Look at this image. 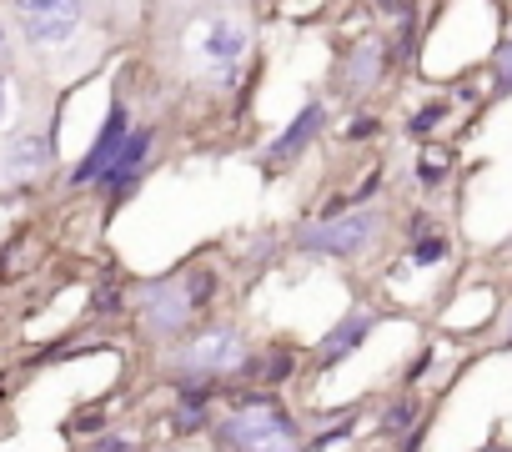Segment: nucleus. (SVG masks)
Instances as JSON below:
<instances>
[{"mask_svg":"<svg viewBox=\"0 0 512 452\" xmlns=\"http://www.w3.org/2000/svg\"><path fill=\"white\" fill-rule=\"evenodd\" d=\"M357 422H337V427H327V432H317L312 442H307V452H322V447H332V442H342L347 432H352Z\"/></svg>","mask_w":512,"mask_h":452,"instance_id":"nucleus-20","label":"nucleus"},{"mask_svg":"<svg viewBox=\"0 0 512 452\" xmlns=\"http://www.w3.org/2000/svg\"><path fill=\"white\" fill-rule=\"evenodd\" d=\"M322 126H327V106H322V101H307V106L292 116V126L267 146V161H272V166H297V161L312 151V141L322 136Z\"/></svg>","mask_w":512,"mask_h":452,"instance_id":"nucleus-8","label":"nucleus"},{"mask_svg":"<svg viewBox=\"0 0 512 452\" xmlns=\"http://www.w3.org/2000/svg\"><path fill=\"white\" fill-rule=\"evenodd\" d=\"M246 367V337L236 327H206L201 337L181 342V352L171 357V372L186 382H221V377H241Z\"/></svg>","mask_w":512,"mask_h":452,"instance_id":"nucleus-3","label":"nucleus"},{"mask_svg":"<svg viewBox=\"0 0 512 452\" xmlns=\"http://www.w3.org/2000/svg\"><path fill=\"white\" fill-rule=\"evenodd\" d=\"M492 91L497 96H512V36L497 46V56H492Z\"/></svg>","mask_w":512,"mask_h":452,"instance_id":"nucleus-19","label":"nucleus"},{"mask_svg":"<svg viewBox=\"0 0 512 452\" xmlns=\"http://www.w3.org/2000/svg\"><path fill=\"white\" fill-rule=\"evenodd\" d=\"M377 327V312L372 307H357V312H347L327 337H322V347H317V367H337L342 357H352L362 342H367V332Z\"/></svg>","mask_w":512,"mask_h":452,"instance_id":"nucleus-12","label":"nucleus"},{"mask_svg":"<svg viewBox=\"0 0 512 452\" xmlns=\"http://www.w3.org/2000/svg\"><path fill=\"white\" fill-rule=\"evenodd\" d=\"M392 66V46L382 36H362L352 51H347V71H342V86L357 96V91H372L382 81V71Z\"/></svg>","mask_w":512,"mask_h":452,"instance_id":"nucleus-11","label":"nucleus"},{"mask_svg":"<svg viewBox=\"0 0 512 452\" xmlns=\"http://www.w3.org/2000/svg\"><path fill=\"white\" fill-rule=\"evenodd\" d=\"M216 442H221V452H307L292 412L272 392L231 402V417L216 427Z\"/></svg>","mask_w":512,"mask_h":452,"instance_id":"nucleus-1","label":"nucleus"},{"mask_svg":"<svg viewBox=\"0 0 512 452\" xmlns=\"http://www.w3.org/2000/svg\"><path fill=\"white\" fill-rule=\"evenodd\" d=\"M482 452H507V447H497V442H487V447H482Z\"/></svg>","mask_w":512,"mask_h":452,"instance_id":"nucleus-26","label":"nucleus"},{"mask_svg":"<svg viewBox=\"0 0 512 452\" xmlns=\"http://www.w3.org/2000/svg\"><path fill=\"white\" fill-rule=\"evenodd\" d=\"M442 121H447V101H427V106L407 121V136H432Z\"/></svg>","mask_w":512,"mask_h":452,"instance_id":"nucleus-17","label":"nucleus"},{"mask_svg":"<svg viewBox=\"0 0 512 452\" xmlns=\"http://www.w3.org/2000/svg\"><path fill=\"white\" fill-rule=\"evenodd\" d=\"M0 121H6V76H0Z\"/></svg>","mask_w":512,"mask_h":452,"instance_id":"nucleus-25","label":"nucleus"},{"mask_svg":"<svg viewBox=\"0 0 512 452\" xmlns=\"http://www.w3.org/2000/svg\"><path fill=\"white\" fill-rule=\"evenodd\" d=\"M292 367H297V357H292V352H272V357H262V367L246 362V367H241V377L272 387V382H287V377H292Z\"/></svg>","mask_w":512,"mask_h":452,"instance_id":"nucleus-14","label":"nucleus"},{"mask_svg":"<svg viewBox=\"0 0 512 452\" xmlns=\"http://www.w3.org/2000/svg\"><path fill=\"white\" fill-rule=\"evenodd\" d=\"M382 211L377 206H357L342 216H317L297 232V252L307 257H362L377 237H382Z\"/></svg>","mask_w":512,"mask_h":452,"instance_id":"nucleus-2","label":"nucleus"},{"mask_svg":"<svg viewBox=\"0 0 512 452\" xmlns=\"http://www.w3.org/2000/svg\"><path fill=\"white\" fill-rule=\"evenodd\" d=\"M51 161H56L51 136L26 131V136H16L6 151H0V181H31V176H41Z\"/></svg>","mask_w":512,"mask_h":452,"instance_id":"nucleus-10","label":"nucleus"},{"mask_svg":"<svg viewBox=\"0 0 512 452\" xmlns=\"http://www.w3.org/2000/svg\"><path fill=\"white\" fill-rule=\"evenodd\" d=\"M136 312H141L146 337H181L201 307H196L186 277H166V282H146L136 292Z\"/></svg>","mask_w":512,"mask_h":452,"instance_id":"nucleus-4","label":"nucleus"},{"mask_svg":"<svg viewBox=\"0 0 512 452\" xmlns=\"http://www.w3.org/2000/svg\"><path fill=\"white\" fill-rule=\"evenodd\" d=\"M0 56H6V31H0Z\"/></svg>","mask_w":512,"mask_h":452,"instance_id":"nucleus-27","label":"nucleus"},{"mask_svg":"<svg viewBox=\"0 0 512 452\" xmlns=\"http://www.w3.org/2000/svg\"><path fill=\"white\" fill-rule=\"evenodd\" d=\"M246 51H251V26L241 16H211L196 36V61L206 71H216L221 86L236 81V66L246 61Z\"/></svg>","mask_w":512,"mask_h":452,"instance_id":"nucleus-5","label":"nucleus"},{"mask_svg":"<svg viewBox=\"0 0 512 452\" xmlns=\"http://www.w3.org/2000/svg\"><path fill=\"white\" fill-rule=\"evenodd\" d=\"M86 452H136V447H131V437H101V442H91Z\"/></svg>","mask_w":512,"mask_h":452,"instance_id":"nucleus-23","label":"nucleus"},{"mask_svg":"<svg viewBox=\"0 0 512 452\" xmlns=\"http://www.w3.org/2000/svg\"><path fill=\"white\" fill-rule=\"evenodd\" d=\"M96 307H101V312L121 307V292H116V287H101V292H96Z\"/></svg>","mask_w":512,"mask_h":452,"instance_id":"nucleus-24","label":"nucleus"},{"mask_svg":"<svg viewBox=\"0 0 512 452\" xmlns=\"http://www.w3.org/2000/svg\"><path fill=\"white\" fill-rule=\"evenodd\" d=\"M377 11H382V16H397V21L407 26V21H412V0H377Z\"/></svg>","mask_w":512,"mask_h":452,"instance_id":"nucleus-21","label":"nucleus"},{"mask_svg":"<svg viewBox=\"0 0 512 452\" xmlns=\"http://www.w3.org/2000/svg\"><path fill=\"white\" fill-rule=\"evenodd\" d=\"M507 347H512V332H507Z\"/></svg>","mask_w":512,"mask_h":452,"instance_id":"nucleus-28","label":"nucleus"},{"mask_svg":"<svg viewBox=\"0 0 512 452\" xmlns=\"http://www.w3.org/2000/svg\"><path fill=\"white\" fill-rule=\"evenodd\" d=\"M417 427V397H397L387 412H382V432L387 437H407Z\"/></svg>","mask_w":512,"mask_h":452,"instance_id":"nucleus-15","label":"nucleus"},{"mask_svg":"<svg viewBox=\"0 0 512 452\" xmlns=\"http://www.w3.org/2000/svg\"><path fill=\"white\" fill-rule=\"evenodd\" d=\"M447 171H452V166H447V151H422V156H417V181H422V186H442Z\"/></svg>","mask_w":512,"mask_h":452,"instance_id":"nucleus-18","label":"nucleus"},{"mask_svg":"<svg viewBox=\"0 0 512 452\" xmlns=\"http://www.w3.org/2000/svg\"><path fill=\"white\" fill-rule=\"evenodd\" d=\"M151 141H156V136H151L146 126L126 136L121 156H116V161H111V171H106V176L96 181V186H101V191H106L111 201H126V196L136 191V181H141V171H146V156H151Z\"/></svg>","mask_w":512,"mask_h":452,"instance_id":"nucleus-9","label":"nucleus"},{"mask_svg":"<svg viewBox=\"0 0 512 452\" xmlns=\"http://www.w3.org/2000/svg\"><path fill=\"white\" fill-rule=\"evenodd\" d=\"M81 0H16V26L31 46H66L81 31Z\"/></svg>","mask_w":512,"mask_h":452,"instance_id":"nucleus-6","label":"nucleus"},{"mask_svg":"<svg viewBox=\"0 0 512 452\" xmlns=\"http://www.w3.org/2000/svg\"><path fill=\"white\" fill-rule=\"evenodd\" d=\"M211 392H216V382H186V387H181L176 412H171L176 432H196V427L206 422V402H211Z\"/></svg>","mask_w":512,"mask_h":452,"instance_id":"nucleus-13","label":"nucleus"},{"mask_svg":"<svg viewBox=\"0 0 512 452\" xmlns=\"http://www.w3.org/2000/svg\"><path fill=\"white\" fill-rule=\"evenodd\" d=\"M447 257H452V242H447L442 232L417 237V247H412V262H417V267H437V262H447Z\"/></svg>","mask_w":512,"mask_h":452,"instance_id":"nucleus-16","label":"nucleus"},{"mask_svg":"<svg viewBox=\"0 0 512 452\" xmlns=\"http://www.w3.org/2000/svg\"><path fill=\"white\" fill-rule=\"evenodd\" d=\"M126 136H131L126 101H111V111H106V121H101V136L91 141V151H86V156H81V166L71 171V186H91V181H101V176L111 171V161L121 156Z\"/></svg>","mask_w":512,"mask_h":452,"instance_id":"nucleus-7","label":"nucleus"},{"mask_svg":"<svg viewBox=\"0 0 512 452\" xmlns=\"http://www.w3.org/2000/svg\"><path fill=\"white\" fill-rule=\"evenodd\" d=\"M367 136H377V116H357L347 126V141H367Z\"/></svg>","mask_w":512,"mask_h":452,"instance_id":"nucleus-22","label":"nucleus"}]
</instances>
